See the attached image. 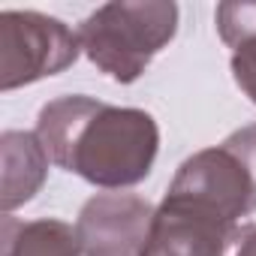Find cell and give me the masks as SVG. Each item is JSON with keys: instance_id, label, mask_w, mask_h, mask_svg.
I'll use <instances>...</instances> for the list:
<instances>
[{"instance_id": "cell-8", "label": "cell", "mask_w": 256, "mask_h": 256, "mask_svg": "<svg viewBox=\"0 0 256 256\" xmlns=\"http://www.w3.org/2000/svg\"><path fill=\"white\" fill-rule=\"evenodd\" d=\"M0 247L4 256H84L76 229L58 217L18 220L12 214H4Z\"/></svg>"}, {"instance_id": "cell-9", "label": "cell", "mask_w": 256, "mask_h": 256, "mask_svg": "<svg viewBox=\"0 0 256 256\" xmlns=\"http://www.w3.org/2000/svg\"><path fill=\"white\" fill-rule=\"evenodd\" d=\"M217 34L232 48V78L241 94L256 106V0L217 6Z\"/></svg>"}, {"instance_id": "cell-2", "label": "cell", "mask_w": 256, "mask_h": 256, "mask_svg": "<svg viewBox=\"0 0 256 256\" xmlns=\"http://www.w3.org/2000/svg\"><path fill=\"white\" fill-rule=\"evenodd\" d=\"M178 6L172 0H118L96 6L78 24L88 60L118 84H133L175 40Z\"/></svg>"}, {"instance_id": "cell-6", "label": "cell", "mask_w": 256, "mask_h": 256, "mask_svg": "<svg viewBox=\"0 0 256 256\" xmlns=\"http://www.w3.org/2000/svg\"><path fill=\"white\" fill-rule=\"evenodd\" d=\"M154 205L139 193H96L76 220V235L84 256H142L151 232Z\"/></svg>"}, {"instance_id": "cell-3", "label": "cell", "mask_w": 256, "mask_h": 256, "mask_svg": "<svg viewBox=\"0 0 256 256\" xmlns=\"http://www.w3.org/2000/svg\"><path fill=\"white\" fill-rule=\"evenodd\" d=\"M229 223L256 211V124L229 133L220 145L187 157L169 190Z\"/></svg>"}, {"instance_id": "cell-5", "label": "cell", "mask_w": 256, "mask_h": 256, "mask_svg": "<svg viewBox=\"0 0 256 256\" xmlns=\"http://www.w3.org/2000/svg\"><path fill=\"white\" fill-rule=\"evenodd\" d=\"M244 223H229L181 196L166 193L154 211L142 256H232Z\"/></svg>"}, {"instance_id": "cell-7", "label": "cell", "mask_w": 256, "mask_h": 256, "mask_svg": "<svg viewBox=\"0 0 256 256\" xmlns=\"http://www.w3.org/2000/svg\"><path fill=\"white\" fill-rule=\"evenodd\" d=\"M0 160H4V187H0V208L12 214L18 205L30 202L48 175V154L36 133L6 130L0 136Z\"/></svg>"}, {"instance_id": "cell-10", "label": "cell", "mask_w": 256, "mask_h": 256, "mask_svg": "<svg viewBox=\"0 0 256 256\" xmlns=\"http://www.w3.org/2000/svg\"><path fill=\"white\" fill-rule=\"evenodd\" d=\"M232 256H256V226L253 223H244V232H241Z\"/></svg>"}, {"instance_id": "cell-1", "label": "cell", "mask_w": 256, "mask_h": 256, "mask_svg": "<svg viewBox=\"0 0 256 256\" xmlns=\"http://www.w3.org/2000/svg\"><path fill=\"white\" fill-rule=\"evenodd\" d=\"M36 136L58 169L102 190L142 184L160 151V126L151 112L84 94L46 102L36 118Z\"/></svg>"}, {"instance_id": "cell-4", "label": "cell", "mask_w": 256, "mask_h": 256, "mask_svg": "<svg viewBox=\"0 0 256 256\" xmlns=\"http://www.w3.org/2000/svg\"><path fill=\"white\" fill-rule=\"evenodd\" d=\"M82 54L78 30L36 10L0 12V90L42 82L70 70Z\"/></svg>"}]
</instances>
